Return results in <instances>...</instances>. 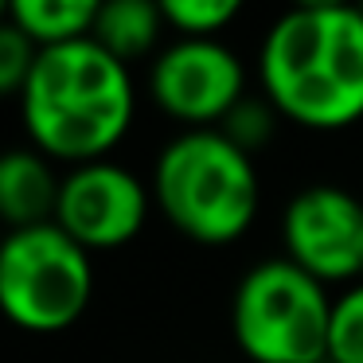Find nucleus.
<instances>
[{"label":"nucleus","instance_id":"obj_1","mask_svg":"<svg viewBox=\"0 0 363 363\" xmlns=\"http://www.w3.org/2000/svg\"><path fill=\"white\" fill-rule=\"evenodd\" d=\"M137 118V82L129 63L82 35L40 48L35 71L20 94V121L48 160L67 168L106 160Z\"/></svg>","mask_w":363,"mask_h":363},{"label":"nucleus","instance_id":"obj_2","mask_svg":"<svg viewBox=\"0 0 363 363\" xmlns=\"http://www.w3.org/2000/svg\"><path fill=\"white\" fill-rule=\"evenodd\" d=\"M262 94L285 121L336 133L363 121V16L347 9H289L258 48Z\"/></svg>","mask_w":363,"mask_h":363},{"label":"nucleus","instance_id":"obj_3","mask_svg":"<svg viewBox=\"0 0 363 363\" xmlns=\"http://www.w3.org/2000/svg\"><path fill=\"white\" fill-rule=\"evenodd\" d=\"M152 203L196 246H230L254 227L262 180L254 157L219 129H180L152 160Z\"/></svg>","mask_w":363,"mask_h":363},{"label":"nucleus","instance_id":"obj_4","mask_svg":"<svg viewBox=\"0 0 363 363\" xmlns=\"http://www.w3.org/2000/svg\"><path fill=\"white\" fill-rule=\"evenodd\" d=\"M332 293L289 258L250 266L230 297V336L250 363H320L328 355Z\"/></svg>","mask_w":363,"mask_h":363},{"label":"nucleus","instance_id":"obj_5","mask_svg":"<svg viewBox=\"0 0 363 363\" xmlns=\"http://www.w3.org/2000/svg\"><path fill=\"white\" fill-rule=\"evenodd\" d=\"M94 297V262L59 223L4 230L0 242V316L32 336L74 328Z\"/></svg>","mask_w":363,"mask_h":363},{"label":"nucleus","instance_id":"obj_6","mask_svg":"<svg viewBox=\"0 0 363 363\" xmlns=\"http://www.w3.org/2000/svg\"><path fill=\"white\" fill-rule=\"evenodd\" d=\"M149 102L184 129H215L246 98V67L219 35H176L149 67Z\"/></svg>","mask_w":363,"mask_h":363},{"label":"nucleus","instance_id":"obj_7","mask_svg":"<svg viewBox=\"0 0 363 363\" xmlns=\"http://www.w3.org/2000/svg\"><path fill=\"white\" fill-rule=\"evenodd\" d=\"M285 258L320 285L363 281V196L340 184H308L281 211Z\"/></svg>","mask_w":363,"mask_h":363},{"label":"nucleus","instance_id":"obj_8","mask_svg":"<svg viewBox=\"0 0 363 363\" xmlns=\"http://www.w3.org/2000/svg\"><path fill=\"white\" fill-rule=\"evenodd\" d=\"M152 207L149 180L106 157L63 172L55 223L90 254L121 250L145 230Z\"/></svg>","mask_w":363,"mask_h":363},{"label":"nucleus","instance_id":"obj_9","mask_svg":"<svg viewBox=\"0 0 363 363\" xmlns=\"http://www.w3.org/2000/svg\"><path fill=\"white\" fill-rule=\"evenodd\" d=\"M59 188L63 176L55 172V160L40 149H4L0 152V227L24 230L40 223H55Z\"/></svg>","mask_w":363,"mask_h":363},{"label":"nucleus","instance_id":"obj_10","mask_svg":"<svg viewBox=\"0 0 363 363\" xmlns=\"http://www.w3.org/2000/svg\"><path fill=\"white\" fill-rule=\"evenodd\" d=\"M164 28L168 20L157 0H106L90 40H98L121 63H137V59H149V55L157 59Z\"/></svg>","mask_w":363,"mask_h":363},{"label":"nucleus","instance_id":"obj_11","mask_svg":"<svg viewBox=\"0 0 363 363\" xmlns=\"http://www.w3.org/2000/svg\"><path fill=\"white\" fill-rule=\"evenodd\" d=\"M106 0H12L9 20L24 28L40 48L71 43L94 32V20Z\"/></svg>","mask_w":363,"mask_h":363},{"label":"nucleus","instance_id":"obj_12","mask_svg":"<svg viewBox=\"0 0 363 363\" xmlns=\"http://www.w3.org/2000/svg\"><path fill=\"white\" fill-rule=\"evenodd\" d=\"M281 121L285 118L274 110V102H269L266 94H246V98H238L235 110H230L215 129H219L235 149H242L246 157H254V152H262V149L274 145Z\"/></svg>","mask_w":363,"mask_h":363},{"label":"nucleus","instance_id":"obj_13","mask_svg":"<svg viewBox=\"0 0 363 363\" xmlns=\"http://www.w3.org/2000/svg\"><path fill=\"white\" fill-rule=\"evenodd\" d=\"M328 359L332 363H363V281L344 285L332 297Z\"/></svg>","mask_w":363,"mask_h":363},{"label":"nucleus","instance_id":"obj_14","mask_svg":"<svg viewBox=\"0 0 363 363\" xmlns=\"http://www.w3.org/2000/svg\"><path fill=\"white\" fill-rule=\"evenodd\" d=\"M168 28L180 35H219L238 20L246 0H157Z\"/></svg>","mask_w":363,"mask_h":363},{"label":"nucleus","instance_id":"obj_15","mask_svg":"<svg viewBox=\"0 0 363 363\" xmlns=\"http://www.w3.org/2000/svg\"><path fill=\"white\" fill-rule=\"evenodd\" d=\"M35 59H40V43L16 28L12 20L0 24V98H20L35 71Z\"/></svg>","mask_w":363,"mask_h":363},{"label":"nucleus","instance_id":"obj_16","mask_svg":"<svg viewBox=\"0 0 363 363\" xmlns=\"http://www.w3.org/2000/svg\"><path fill=\"white\" fill-rule=\"evenodd\" d=\"M355 0H289V9H305V12H324V9H347Z\"/></svg>","mask_w":363,"mask_h":363},{"label":"nucleus","instance_id":"obj_17","mask_svg":"<svg viewBox=\"0 0 363 363\" xmlns=\"http://www.w3.org/2000/svg\"><path fill=\"white\" fill-rule=\"evenodd\" d=\"M9 9H12V0H0V24L9 20Z\"/></svg>","mask_w":363,"mask_h":363},{"label":"nucleus","instance_id":"obj_18","mask_svg":"<svg viewBox=\"0 0 363 363\" xmlns=\"http://www.w3.org/2000/svg\"><path fill=\"white\" fill-rule=\"evenodd\" d=\"M355 9H359V16H363V0H355Z\"/></svg>","mask_w":363,"mask_h":363},{"label":"nucleus","instance_id":"obj_19","mask_svg":"<svg viewBox=\"0 0 363 363\" xmlns=\"http://www.w3.org/2000/svg\"><path fill=\"white\" fill-rule=\"evenodd\" d=\"M320 363H332V359H328V355H324V359H320Z\"/></svg>","mask_w":363,"mask_h":363},{"label":"nucleus","instance_id":"obj_20","mask_svg":"<svg viewBox=\"0 0 363 363\" xmlns=\"http://www.w3.org/2000/svg\"><path fill=\"white\" fill-rule=\"evenodd\" d=\"M0 242H4V235H0Z\"/></svg>","mask_w":363,"mask_h":363}]
</instances>
